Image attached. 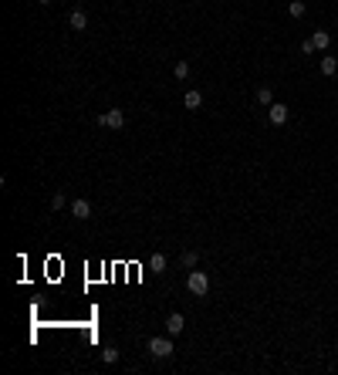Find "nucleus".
<instances>
[{
    "label": "nucleus",
    "instance_id": "1",
    "mask_svg": "<svg viewBox=\"0 0 338 375\" xmlns=\"http://www.w3.org/2000/svg\"><path fill=\"white\" fill-rule=\"evenodd\" d=\"M189 291H193V294H196V298H203V294H210V277H207V274H203V271H193V274H189Z\"/></svg>",
    "mask_w": 338,
    "mask_h": 375
},
{
    "label": "nucleus",
    "instance_id": "2",
    "mask_svg": "<svg viewBox=\"0 0 338 375\" xmlns=\"http://www.w3.org/2000/svg\"><path fill=\"white\" fill-rule=\"evenodd\" d=\"M98 122H102L105 129H122V125H125V112H122V108H108Z\"/></svg>",
    "mask_w": 338,
    "mask_h": 375
},
{
    "label": "nucleus",
    "instance_id": "3",
    "mask_svg": "<svg viewBox=\"0 0 338 375\" xmlns=\"http://www.w3.org/2000/svg\"><path fill=\"white\" fill-rule=\"evenodd\" d=\"M149 352H152V358H169L173 355V341H169V338H152Z\"/></svg>",
    "mask_w": 338,
    "mask_h": 375
},
{
    "label": "nucleus",
    "instance_id": "4",
    "mask_svg": "<svg viewBox=\"0 0 338 375\" xmlns=\"http://www.w3.org/2000/svg\"><path fill=\"white\" fill-rule=\"evenodd\" d=\"M71 216H75V220H88V216H92V203H88V199H75V203H71Z\"/></svg>",
    "mask_w": 338,
    "mask_h": 375
},
{
    "label": "nucleus",
    "instance_id": "5",
    "mask_svg": "<svg viewBox=\"0 0 338 375\" xmlns=\"http://www.w3.org/2000/svg\"><path fill=\"white\" fill-rule=\"evenodd\" d=\"M267 115H271V122H274V125H284V122H288V105L274 102V105H271V112H267Z\"/></svg>",
    "mask_w": 338,
    "mask_h": 375
},
{
    "label": "nucleus",
    "instance_id": "6",
    "mask_svg": "<svg viewBox=\"0 0 338 375\" xmlns=\"http://www.w3.org/2000/svg\"><path fill=\"white\" fill-rule=\"evenodd\" d=\"M183 325H186L183 314H169V318H166V331H169V335H183Z\"/></svg>",
    "mask_w": 338,
    "mask_h": 375
},
{
    "label": "nucleus",
    "instance_id": "7",
    "mask_svg": "<svg viewBox=\"0 0 338 375\" xmlns=\"http://www.w3.org/2000/svg\"><path fill=\"white\" fill-rule=\"evenodd\" d=\"M68 24H71L75 31H84V27H88V14H84V10H71V17H68Z\"/></svg>",
    "mask_w": 338,
    "mask_h": 375
},
{
    "label": "nucleus",
    "instance_id": "8",
    "mask_svg": "<svg viewBox=\"0 0 338 375\" xmlns=\"http://www.w3.org/2000/svg\"><path fill=\"white\" fill-rule=\"evenodd\" d=\"M183 105H186L189 112H196L200 105H203V95H200V92H186V95H183Z\"/></svg>",
    "mask_w": 338,
    "mask_h": 375
},
{
    "label": "nucleus",
    "instance_id": "9",
    "mask_svg": "<svg viewBox=\"0 0 338 375\" xmlns=\"http://www.w3.org/2000/svg\"><path fill=\"white\" fill-rule=\"evenodd\" d=\"M335 71H338V57H331V54H325V57H321V75H335Z\"/></svg>",
    "mask_w": 338,
    "mask_h": 375
},
{
    "label": "nucleus",
    "instance_id": "10",
    "mask_svg": "<svg viewBox=\"0 0 338 375\" xmlns=\"http://www.w3.org/2000/svg\"><path fill=\"white\" fill-rule=\"evenodd\" d=\"M311 41H315V51H325V47L331 44V34H328V31H315V38H311Z\"/></svg>",
    "mask_w": 338,
    "mask_h": 375
},
{
    "label": "nucleus",
    "instance_id": "11",
    "mask_svg": "<svg viewBox=\"0 0 338 375\" xmlns=\"http://www.w3.org/2000/svg\"><path fill=\"white\" fill-rule=\"evenodd\" d=\"M149 267L156 274H162V271H166V253H152V257H149Z\"/></svg>",
    "mask_w": 338,
    "mask_h": 375
},
{
    "label": "nucleus",
    "instance_id": "12",
    "mask_svg": "<svg viewBox=\"0 0 338 375\" xmlns=\"http://www.w3.org/2000/svg\"><path fill=\"white\" fill-rule=\"evenodd\" d=\"M288 14H291V17H304V14H308L304 0H291V4H288Z\"/></svg>",
    "mask_w": 338,
    "mask_h": 375
},
{
    "label": "nucleus",
    "instance_id": "13",
    "mask_svg": "<svg viewBox=\"0 0 338 375\" xmlns=\"http://www.w3.org/2000/svg\"><path fill=\"white\" fill-rule=\"evenodd\" d=\"M257 102H261V105H267V108L274 105V92L267 88V84H264V88H257Z\"/></svg>",
    "mask_w": 338,
    "mask_h": 375
},
{
    "label": "nucleus",
    "instance_id": "14",
    "mask_svg": "<svg viewBox=\"0 0 338 375\" xmlns=\"http://www.w3.org/2000/svg\"><path fill=\"white\" fill-rule=\"evenodd\" d=\"M196 261H200V257H196V250H186V253H183V267H189V271L196 267Z\"/></svg>",
    "mask_w": 338,
    "mask_h": 375
},
{
    "label": "nucleus",
    "instance_id": "15",
    "mask_svg": "<svg viewBox=\"0 0 338 375\" xmlns=\"http://www.w3.org/2000/svg\"><path fill=\"white\" fill-rule=\"evenodd\" d=\"M102 358L108 362V365H115V362H119V348H112V345H108V348L102 352Z\"/></svg>",
    "mask_w": 338,
    "mask_h": 375
},
{
    "label": "nucleus",
    "instance_id": "16",
    "mask_svg": "<svg viewBox=\"0 0 338 375\" xmlns=\"http://www.w3.org/2000/svg\"><path fill=\"white\" fill-rule=\"evenodd\" d=\"M173 71H176V78H179V81H183V78H189V65H186V61H179V65L173 68Z\"/></svg>",
    "mask_w": 338,
    "mask_h": 375
},
{
    "label": "nucleus",
    "instance_id": "17",
    "mask_svg": "<svg viewBox=\"0 0 338 375\" xmlns=\"http://www.w3.org/2000/svg\"><path fill=\"white\" fill-rule=\"evenodd\" d=\"M301 54H315V41H301Z\"/></svg>",
    "mask_w": 338,
    "mask_h": 375
},
{
    "label": "nucleus",
    "instance_id": "18",
    "mask_svg": "<svg viewBox=\"0 0 338 375\" xmlns=\"http://www.w3.org/2000/svg\"><path fill=\"white\" fill-rule=\"evenodd\" d=\"M65 207V196H61V193H54V199H51V210H61Z\"/></svg>",
    "mask_w": 338,
    "mask_h": 375
},
{
    "label": "nucleus",
    "instance_id": "19",
    "mask_svg": "<svg viewBox=\"0 0 338 375\" xmlns=\"http://www.w3.org/2000/svg\"><path fill=\"white\" fill-rule=\"evenodd\" d=\"M38 4H51V0H38Z\"/></svg>",
    "mask_w": 338,
    "mask_h": 375
}]
</instances>
